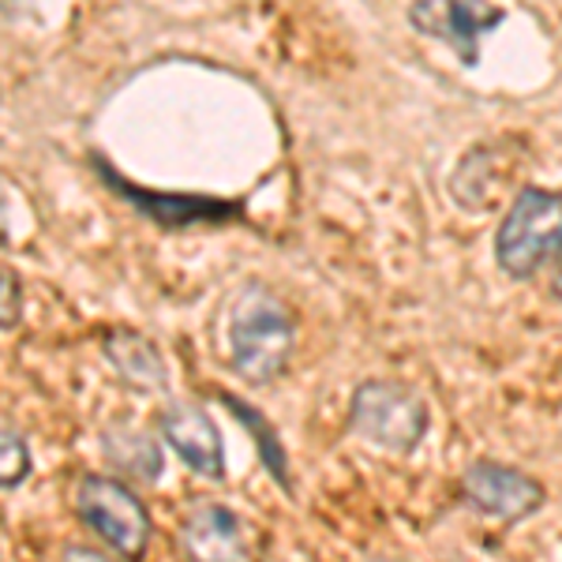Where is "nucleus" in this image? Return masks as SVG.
<instances>
[{
  "mask_svg": "<svg viewBox=\"0 0 562 562\" xmlns=\"http://www.w3.org/2000/svg\"><path fill=\"white\" fill-rule=\"evenodd\" d=\"M296 346V319L270 285L248 281L225 315V349L233 371L251 386H270L285 375Z\"/></svg>",
  "mask_w": 562,
  "mask_h": 562,
  "instance_id": "obj_1",
  "label": "nucleus"
},
{
  "mask_svg": "<svg viewBox=\"0 0 562 562\" xmlns=\"http://www.w3.org/2000/svg\"><path fill=\"white\" fill-rule=\"evenodd\" d=\"M562 259V192L521 188L495 229V262L514 281H529Z\"/></svg>",
  "mask_w": 562,
  "mask_h": 562,
  "instance_id": "obj_2",
  "label": "nucleus"
},
{
  "mask_svg": "<svg viewBox=\"0 0 562 562\" xmlns=\"http://www.w3.org/2000/svg\"><path fill=\"white\" fill-rule=\"evenodd\" d=\"M349 428L390 454H413L431 428L428 402L397 379H364L352 386Z\"/></svg>",
  "mask_w": 562,
  "mask_h": 562,
  "instance_id": "obj_3",
  "label": "nucleus"
},
{
  "mask_svg": "<svg viewBox=\"0 0 562 562\" xmlns=\"http://www.w3.org/2000/svg\"><path fill=\"white\" fill-rule=\"evenodd\" d=\"M76 518L105 543L109 551H116L121 559L139 562L147 555L154 521L150 510L139 495L132 492L124 480L105 476V473H87L76 484Z\"/></svg>",
  "mask_w": 562,
  "mask_h": 562,
  "instance_id": "obj_4",
  "label": "nucleus"
},
{
  "mask_svg": "<svg viewBox=\"0 0 562 562\" xmlns=\"http://www.w3.org/2000/svg\"><path fill=\"white\" fill-rule=\"evenodd\" d=\"M461 495L473 506L476 514L495 521H525L548 503V492L537 476L521 473L514 465H503V461L480 458L461 473Z\"/></svg>",
  "mask_w": 562,
  "mask_h": 562,
  "instance_id": "obj_5",
  "label": "nucleus"
},
{
  "mask_svg": "<svg viewBox=\"0 0 562 562\" xmlns=\"http://www.w3.org/2000/svg\"><path fill=\"white\" fill-rule=\"evenodd\" d=\"M177 548L184 562H259L251 525L225 503H199L180 518Z\"/></svg>",
  "mask_w": 562,
  "mask_h": 562,
  "instance_id": "obj_6",
  "label": "nucleus"
},
{
  "mask_svg": "<svg viewBox=\"0 0 562 562\" xmlns=\"http://www.w3.org/2000/svg\"><path fill=\"white\" fill-rule=\"evenodd\" d=\"M506 20L492 0H413L409 23L424 38H435L458 53L461 65L473 68L480 60V38Z\"/></svg>",
  "mask_w": 562,
  "mask_h": 562,
  "instance_id": "obj_7",
  "label": "nucleus"
},
{
  "mask_svg": "<svg viewBox=\"0 0 562 562\" xmlns=\"http://www.w3.org/2000/svg\"><path fill=\"white\" fill-rule=\"evenodd\" d=\"M158 435L173 447V454L203 480H225V439L206 405L166 402L158 409Z\"/></svg>",
  "mask_w": 562,
  "mask_h": 562,
  "instance_id": "obj_8",
  "label": "nucleus"
},
{
  "mask_svg": "<svg viewBox=\"0 0 562 562\" xmlns=\"http://www.w3.org/2000/svg\"><path fill=\"white\" fill-rule=\"evenodd\" d=\"M98 173L109 188H116V195L128 199L135 211H143L154 225L166 229H184V225H222L225 217L240 214V203H217V199H192V195H154L147 188L128 184L116 169L98 166Z\"/></svg>",
  "mask_w": 562,
  "mask_h": 562,
  "instance_id": "obj_9",
  "label": "nucleus"
},
{
  "mask_svg": "<svg viewBox=\"0 0 562 562\" xmlns=\"http://www.w3.org/2000/svg\"><path fill=\"white\" fill-rule=\"evenodd\" d=\"M102 357L109 360L113 375L135 394H166L169 390V364L161 349L132 326H113L102 334Z\"/></svg>",
  "mask_w": 562,
  "mask_h": 562,
  "instance_id": "obj_10",
  "label": "nucleus"
},
{
  "mask_svg": "<svg viewBox=\"0 0 562 562\" xmlns=\"http://www.w3.org/2000/svg\"><path fill=\"white\" fill-rule=\"evenodd\" d=\"M102 450H105V461L124 473L135 484H154L166 469V454H161V442L154 431H143L135 428L128 420H113L109 428L102 431Z\"/></svg>",
  "mask_w": 562,
  "mask_h": 562,
  "instance_id": "obj_11",
  "label": "nucleus"
},
{
  "mask_svg": "<svg viewBox=\"0 0 562 562\" xmlns=\"http://www.w3.org/2000/svg\"><path fill=\"white\" fill-rule=\"evenodd\" d=\"M222 402H225V409L237 416L240 424H248V435L256 439V447H259L262 469H267V473L274 476V484L281 487V492L293 495V473H289V454H285V447H281L278 431L267 424V416H262L259 409H251V405H244L237 394H222Z\"/></svg>",
  "mask_w": 562,
  "mask_h": 562,
  "instance_id": "obj_12",
  "label": "nucleus"
},
{
  "mask_svg": "<svg viewBox=\"0 0 562 562\" xmlns=\"http://www.w3.org/2000/svg\"><path fill=\"white\" fill-rule=\"evenodd\" d=\"M31 469H34L31 447H26L23 431L12 424V416H4V424H0V487H4V492L23 487Z\"/></svg>",
  "mask_w": 562,
  "mask_h": 562,
  "instance_id": "obj_13",
  "label": "nucleus"
},
{
  "mask_svg": "<svg viewBox=\"0 0 562 562\" xmlns=\"http://www.w3.org/2000/svg\"><path fill=\"white\" fill-rule=\"evenodd\" d=\"M0 293H4V304H0V326H4V330H15L23 319V296H20V278H15L12 267H4V285H0Z\"/></svg>",
  "mask_w": 562,
  "mask_h": 562,
  "instance_id": "obj_14",
  "label": "nucleus"
},
{
  "mask_svg": "<svg viewBox=\"0 0 562 562\" xmlns=\"http://www.w3.org/2000/svg\"><path fill=\"white\" fill-rule=\"evenodd\" d=\"M60 562H116V559L105 555V551H98V548H87V543H68Z\"/></svg>",
  "mask_w": 562,
  "mask_h": 562,
  "instance_id": "obj_15",
  "label": "nucleus"
},
{
  "mask_svg": "<svg viewBox=\"0 0 562 562\" xmlns=\"http://www.w3.org/2000/svg\"><path fill=\"white\" fill-rule=\"evenodd\" d=\"M551 296L562 304V259H559V267H555V278H551Z\"/></svg>",
  "mask_w": 562,
  "mask_h": 562,
  "instance_id": "obj_16",
  "label": "nucleus"
},
{
  "mask_svg": "<svg viewBox=\"0 0 562 562\" xmlns=\"http://www.w3.org/2000/svg\"><path fill=\"white\" fill-rule=\"evenodd\" d=\"M368 562H397V559H386V555H379V559H368Z\"/></svg>",
  "mask_w": 562,
  "mask_h": 562,
  "instance_id": "obj_17",
  "label": "nucleus"
}]
</instances>
